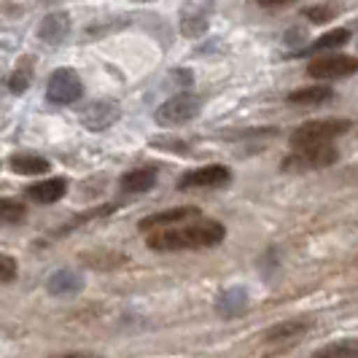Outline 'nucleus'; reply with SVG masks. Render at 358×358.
Listing matches in <instances>:
<instances>
[{
  "label": "nucleus",
  "mask_w": 358,
  "mask_h": 358,
  "mask_svg": "<svg viewBox=\"0 0 358 358\" xmlns=\"http://www.w3.org/2000/svg\"><path fill=\"white\" fill-rule=\"evenodd\" d=\"M358 71V59L350 54H323L315 57L307 65V76L318 81H337V78H350Z\"/></svg>",
  "instance_id": "423d86ee"
},
{
  "label": "nucleus",
  "mask_w": 358,
  "mask_h": 358,
  "mask_svg": "<svg viewBox=\"0 0 358 358\" xmlns=\"http://www.w3.org/2000/svg\"><path fill=\"white\" fill-rule=\"evenodd\" d=\"M84 97V81L73 68H59L49 76L46 84V100L54 106H71Z\"/></svg>",
  "instance_id": "39448f33"
},
{
  "label": "nucleus",
  "mask_w": 358,
  "mask_h": 358,
  "mask_svg": "<svg viewBox=\"0 0 358 358\" xmlns=\"http://www.w3.org/2000/svg\"><path fill=\"white\" fill-rule=\"evenodd\" d=\"M262 8H278V6H288V3H294V0H256Z\"/></svg>",
  "instance_id": "b1692460"
},
{
  "label": "nucleus",
  "mask_w": 358,
  "mask_h": 358,
  "mask_svg": "<svg viewBox=\"0 0 358 358\" xmlns=\"http://www.w3.org/2000/svg\"><path fill=\"white\" fill-rule=\"evenodd\" d=\"M68 186L71 180L68 178H46L38 180L33 186H27V199L30 202H38V205H52V202H59V199L68 194Z\"/></svg>",
  "instance_id": "9b49d317"
},
{
  "label": "nucleus",
  "mask_w": 358,
  "mask_h": 358,
  "mask_svg": "<svg viewBox=\"0 0 358 358\" xmlns=\"http://www.w3.org/2000/svg\"><path fill=\"white\" fill-rule=\"evenodd\" d=\"M122 116V108L116 100H94L81 110V124L92 129V132H103L108 127H113Z\"/></svg>",
  "instance_id": "6e6552de"
},
{
  "label": "nucleus",
  "mask_w": 358,
  "mask_h": 358,
  "mask_svg": "<svg viewBox=\"0 0 358 358\" xmlns=\"http://www.w3.org/2000/svg\"><path fill=\"white\" fill-rule=\"evenodd\" d=\"M350 41V30L348 27H340V30H329V33H323L318 41H313L307 49H302V57L307 54H321V52H329V49H340Z\"/></svg>",
  "instance_id": "dca6fc26"
},
{
  "label": "nucleus",
  "mask_w": 358,
  "mask_h": 358,
  "mask_svg": "<svg viewBox=\"0 0 358 358\" xmlns=\"http://www.w3.org/2000/svg\"><path fill=\"white\" fill-rule=\"evenodd\" d=\"M8 167L17 176H43V173H49L52 162L46 157H38V154H14L8 159Z\"/></svg>",
  "instance_id": "2eb2a0df"
},
{
  "label": "nucleus",
  "mask_w": 358,
  "mask_h": 358,
  "mask_svg": "<svg viewBox=\"0 0 358 358\" xmlns=\"http://www.w3.org/2000/svg\"><path fill=\"white\" fill-rule=\"evenodd\" d=\"M340 159V151L334 145H310V148H294V154H288L283 159L286 173H307V170H323L331 167Z\"/></svg>",
  "instance_id": "20e7f679"
},
{
  "label": "nucleus",
  "mask_w": 358,
  "mask_h": 358,
  "mask_svg": "<svg viewBox=\"0 0 358 358\" xmlns=\"http://www.w3.org/2000/svg\"><path fill=\"white\" fill-rule=\"evenodd\" d=\"M232 180V170L227 164H205L192 173H183L178 178L180 192H197V189H221Z\"/></svg>",
  "instance_id": "0eeeda50"
},
{
  "label": "nucleus",
  "mask_w": 358,
  "mask_h": 358,
  "mask_svg": "<svg viewBox=\"0 0 358 358\" xmlns=\"http://www.w3.org/2000/svg\"><path fill=\"white\" fill-rule=\"evenodd\" d=\"M159 180V170L157 167H138V170H129L119 178V186L124 189L127 194H145L157 186Z\"/></svg>",
  "instance_id": "f8f14e48"
},
{
  "label": "nucleus",
  "mask_w": 358,
  "mask_h": 358,
  "mask_svg": "<svg viewBox=\"0 0 358 358\" xmlns=\"http://www.w3.org/2000/svg\"><path fill=\"white\" fill-rule=\"evenodd\" d=\"M353 129L350 119H315L305 122L291 132V148H310V145H331L342 135Z\"/></svg>",
  "instance_id": "f03ea898"
},
{
  "label": "nucleus",
  "mask_w": 358,
  "mask_h": 358,
  "mask_svg": "<svg viewBox=\"0 0 358 358\" xmlns=\"http://www.w3.org/2000/svg\"><path fill=\"white\" fill-rule=\"evenodd\" d=\"M334 14H337V11H334L331 6H315V8H307L305 11V17L310 19V22H318V24H321V22H329V19H334Z\"/></svg>",
  "instance_id": "5701e85b"
},
{
  "label": "nucleus",
  "mask_w": 358,
  "mask_h": 358,
  "mask_svg": "<svg viewBox=\"0 0 358 358\" xmlns=\"http://www.w3.org/2000/svg\"><path fill=\"white\" fill-rule=\"evenodd\" d=\"M334 97H337V92L329 84H313V87H302V90L291 92L288 103L291 106H323V103H331Z\"/></svg>",
  "instance_id": "4468645a"
},
{
  "label": "nucleus",
  "mask_w": 358,
  "mask_h": 358,
  "mask_svg": "<svg viewBox=\"0 0 358 358\" xmlns=\"http://www.w3.org/2000/svg\"><path fill=\"white\" fill-rule=\"evenodd\" d=\"M227 237V227L215 218H192L176 227H164L148 232L145 243L157 253H178V251H197V248H213L221 245Z\"/></svg>",
  "instance_id": "f257e3e1"
},
{
  "label": "nucleus",
  "mask_w": 358,
  "mask_h": 358,
  "mask_svg": "<svg viewBox=\"0 0 358 358\" xmlns=\"http://www.w3.org/2000/svg\"><path fill=\"white\" fill-rule=\"evenodd\" d=\"M30 78H33V62L24 59L22 65H17V71L11 73V81H8V90L22 94V92L30 87Z\"/></svg>",
  "instance_id": "412c9836"
},
{
  "label": "nucleus",
  "mask_w": 358,
  "mask_h": 358,
  "mask_svg": "<svg viewBox=\"0 0 358 358\" xmlns=\"http://www.w3.org/2000/svg\"><path fill=\"white\" fill-rule=\"evenodd\" d=\"M199 215V208L194 205H180V208H170V210H162V213H154L141 221V229L143 232H154V229H164V227H176V224H183V221H192Z\"/></svg>",
  "instance_id": "9d476101"
},
{
  "label": "nucleus",
  "mask_w": 358,
  "mask_h": 358,
  "mask_svg": "<svg viewBox=\"0 0 358 358\" xmlns=\"http://www.w3.org/2000/svg\"><path fill=\"white\" fill-rule=\"evenodd\" d=\"M245 302H248V296H245V291H243V288L224 291V294H221V302H218V310H221L227 318H232V315H237V313H243Z\"/></svg>",
  "instance_id": "aec40b11"
},
{
  "label": "nucleus",
  "mask_w": 358,
  "mask_h": 358,
  "mask_svg": "<svg viewBox=\"0 0 358 358\" xmlns=\"http://www.w3.org/2000/svg\"><path fill=\"white\" fill-rule=\"evenodd\" d=\"M84 286V280H81V275H76V272H68V269H62V272H54L52 278H49V291L52 294H62V296H71L76 291H81Z\"/></svg>",
  "instance_id": "f3484780"
},
{
  "label": "nucleus",
  "mask_w": 358,
  "mask_h": 358,
  "mask_svg": "<svg viewBox=\"0 0 358 358\" xmlns=\"http://www.w3.org/2000/svg\"><path fill=\"white\" fill-rule=\"evenodd\" d=\"M17 272H19L17 259L8 256V253H0V283H11V280H17Z\"/></svg>",
  "instance_id": "4be33fe9"
},
{
  "label": "nucleus",
  "mask_w": 358,
  "mask_h": 358,
  "mask_svg": "<svg viewBox=\"0 0 358 358\" xmlns=\"http://www.w3.org/2000/svg\"><path fill=\"white\" fill-rule=\"evenodd\" d=\"M313 358H358V342L350 337V340H340L331 342V345H323L321 350H315Z\"/></svg>",
  "instance_id": "6ab92c4d"
},
{
  "label": "nucleus",
  "mask_w": 358,
  "mask_h": 358,
  "mask_svg": "<svg viewBox=\"0 0 358 358\" xmlns=\"http://www.w3.org/2000/svg\"><path fill=\"white\" fill-rule=\"evenodd\" d=\"M310 331V321H283V323H275L272 329L264 331V345L267 348H291L296 342L305 340V334Z\"/></svg>",
  "instance_id": "1a4fd4ad"
},
{
  "label": "nucleus",
  "mask_w": 358,
  "mask_h": 358,
  "mask_svg": "<svg viewBox=\"0 0 358 358\" xmlns=\"http://www.w3.org/2000/svg\"><path fill=\"white\" fill-rule=\"evenodd\" d=\"M199 110H202V100H199L197 94L183 92V94H176V97L164 100V103L157 108L154 119H157V124H162V127H180V124H186V122H192V119H197Z\"/></svg>",
  "instance_id": "7ed1b4c3"
},
{
  "label": "nucleus",
  "mask_w": 358,
  "mask_h": 358,
  "mask_svg": "<svg viewBox=\"0 0 358 358\" xmlns=\"http://www.w3.org/2000/svg\"><path fill=\"white\" fill-rule=\"evenodd\" d=\"M71 36V17L65 11H54L38 24V38L46 43H62L65 38Z\"/></svg>",
  "instance_id": "ddd939ff"
},
{
  "label": "nucleus",
  "mask_w": 358,
  "mask_h": 358,
  "mask_svg": "<svg viewBox=\"0 0 358 358\" xmlns=\"http://www.w3.org/2000/svg\"><path fill=\"white\" fill-rule=\"evenodd\" d=\"M27 218L24 202L14 197H0V227H17Z\"/></svg>",
  "instance_id": "a211bd4d"
}]
</instances>
